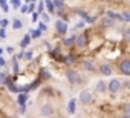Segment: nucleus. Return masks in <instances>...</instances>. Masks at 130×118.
I'll list each match as a JSON object with an SVG mask.
<instances>
[{"label":"nucleus","mask_w":130,"mask_h":118,"mask_svg":"<svg viewBox=\"0 0 130 118\" xmlns=\"http://www.w3.org/2000/svg\"><path fill=\"white\" fill-rule=\"evenodd\" d=\"M66 77H68V81H69L71 84H78V83H81L80 74H78L77 71H74V69H69V71L66 72Z\"/></svg>","instance_id":"obj_1"},{"label":"nucleus","mask_w":130,"mask_h":118,"mask_svg":"<svg viewBox=\"0 0 130 118\" xmlns=\"http://www.w3.org/2000/svg\"><path fill=\"white\" fill-rule=\"evenodd\" d=\"M121 87H122V84H121V81H119V80H116V78L110 80V81H109V84H107V89H109V92H110V94H118V92L121 91Z\"/></svg>","instance_id":"obj_2"},{"label":"nucleus","mask_w":130,"mask_h":118,"mask_svg":"<svg viewBox=\"0 0 130 118\" xmlns=\"http://www.w3.org/2000/svg\"><path fill=\"white\" fill-rule=\"evenodd\" d=\"M80 101L83 103V104H89L90 101H92V94H90V91H87V89H84V91H81L80 92Z\"/></svg>","instance_id":"obj_3"},{"label":"nucleus","mask_w":130,"mask_h":118,"mask_svg":"<svg viewBox=\"0 0 130 118\" xmlns=\"http://www.w3.org/2000/svg\"><path fill=\"white\" fill-rule=\"evenodd\" d=\"M55 29H57L58 34L64 35V34L68 32V23L63 22V20H57V22H55Z\"/></svg>","instance_id":"obj_4"},{"label":"nucleus","mask_w":130,"mask_h":118,"mask_svg":"<svg viewBox=\"0 0 130 118\" xmlns=\"http://www.w3.org/2000/svg\"><path fill=\"white\" fill-rule=\"evenodd\" d=\"M40 113H41V116H52V113H54V106L49 104V103L43 104L41 109H40Z\"/></svg>","instance_id":"obj_5"},{"label":"nucleus","mask_w":130,"mask_h":118,"mask_svg":"<svg viewBox=\"0 0 130 118\" xmlns=\"http://www.w3.org/2000/svg\"><path fill=\"white\" fill-rule=\"evenodd\" d=\"M100 74L104 75V77H109V75L113 74V69L109 63H103V65H100Z\"/></svg>","instance_id":"obj_6"},{"label":"nucleus","mask_w":130,"mask_h":118,"mask_svg":"<svg viewBox=\"0 0 130 118\" xmlns=\"http://www.w3.org/2000/svg\"><path fill=\"white\" fill-rule=\"evenodd\" d=\"M119 72L124 75H130V60H122L119 63Z\"/></svg>","instance_id":"obj_7"},{"label":"nucleus","mask_w":130,"mask_h":118,"mask_svg":"<svg viewBox=\"0 0 130 118\" xmlns=\"http://www.w3.org/2000/svg\"><path fill=\"white\" fill-rule=\"evenodd\" d=\"M52 5H54V11H57L58 14L60 12H63V9H64V0H54L52 2Z\"/></svg>","instance_id":"obj_8"},{"label":"nucleus","mask_w":130,"mask_h":118,"mask_svg":"<svg viewBox=\"0 0 130 118\" xmlns=\"http://www.w3.org/2000/svg\"><path fill=\"white\" fill-rule=\"evenodd\" d=\"M75 43H77V46H80V48L86 46V45H87V35H86V34H80L78 37H75Z\"/></svg>","instance_id":"obj_9"},{"label":"nucleus","mask_w":130,"mask_h":118,"mask_svg":"<svg viewBox=\"0 0 130 118\" xmlns=\"http://www.w3.org/2000/svg\"><path fill=\"white\" fill-rule=\"evenodd\" d=\"M81 65H83V69H84V71H87V72H95V65H93V62L84 60Z\"/></svg>","instance_id":"obj_10"},{"label":"nucleus","mask_w":130,"mask_h":118,"mask_svg":"<svg viewBox=\"0 0 130 118\" xmlns=\"http://www.w3.org/2000/svg\"><path fill=\"white\" fill-rule=\"evenodd\" d=\"M106 89H107L106 81H103V80H101V81H98V83H96V91H98V92H101V94H103V92H106Z\"/></svg>","instance_id":"obj_11"},{"label":"nucleus","mask_w":130,"mask_h":118,"mask_svg":"<svg viewBox=\"0 0 130 118\" xmlns=\"http://www.w3.org/2000/svg\"><path fill=\"white\" fill-rule=\"evenodd\" d=\"M103 23H104V26H106V28H113V25H115V20H113V19H110V17H106Z\"/></svg>","instance_id":"obj_12"},{"label":"nucleus","mask_w":130,"mask_h":118,"mask_svg":"<svg viewBox=\"0 0 130 118\" xmlns=\"http://www.w3.org/2000/svg\"><path fill=\"white\" fill-rule=\"evenodd\" d=\"M12 28H14L15 31H19V29H22V28H23V23H22V20H19V19H15V20L12 22Z\"/></svg>","instance_id":"obj_13"},{"label":"nucleus","mask_w":130,"mask_h":118,"mask_svg":"<svg viewBox=\"0 0 130 118\" xmlns=\"http://www.w3.org/2000/svg\"><path fill=\"white\" fill-rule=\"evenodd\" d=\"M122 38H124L125 41L130 40V29H128V28H124V29H122Z\"/></svg>","instance_id":"obj_14"},{"label":"nucleus","mask_w":130,"mask_h":118,"mask_svg":"<svg viewBox=\"0 0 130 118\" xmlns=\"http://www.w3.org/2000/svg\"><path fill=\"white\" fill-rule=\"evenodd\" d=\"M29 41H31V35H25L23 40H22V43H20V46H22V48H26V46L29 45Z\"/></svg>","instance_id":"obj_15"},{"label":"nucleus","mask_w":130,"mask_h":118,"mask_svg":"<svg viewBox=\"0 0 130 118\" xmlns=\"http://www.w3.org/2000/svg\"><path fill=\"white\" fill-rule=\"evenodd\" d=\"M75 43V37L74 35H71V37H68V38H64V45L66 46H72Z\"/></svg>","instance_id":"obj_16"},{"label":"nucleus","mask_w":130,"mask_h":118,"mask_svg":"<svg viewBox=\"0 0 130 118\" xmlns=\"http://www.w3.org/2000/svg\"><path fill=\"white\" fill-rule=\"evenodd\" d=\"M106 14H107V17H110V19H113V20H121V16H119V14H115V12H112V11H107Z\"/></svg>","instance_id":"obj_17"},{"label":"nucleus","mask_w":130,"mask_h":118,"mask_svg":"<svg viewBox=\"0 0 130 118\" xmlns=\"http://www.w3.org/2000/svg\"><path fill=\"white\" fill-rule=\"evenodd\" d=\"M8 81H9L8 75H6V74H2V72H0V84H6Z\"/></svg>","instance_id":"obj_18"},{"label":"nucleus","mask_w":130,"mask_h":118,"mask_svg":"<svg viewBox=\"0 0 130 118\" xmlns=\"http://www.w3.org/2000/svg\"><path fill=\"white\" fill-rule=\"evenodd\" d=\"M68 109H69V113H74V112H75V100H71V101H69Z\"/></svg>","instance_id":"obj_19"},{"label":"nucleus","mask_w":130,"mask_h":118,"mask_svg":"<svg viewBox=\"0 0 130 118\" xmlns=\"http://www.w3.org/2000/svg\"><path fill=\"white\" fill-rule=\"evenodd\" d=\"M26 98H28V97H26L25 94L19 95V104H20V106H25V103H26Z\"/></svg>","instance_id":"obj_20"},{"label":"nucleus","mask_w":130,"mask_h":118,"mask_svg":"<svg viewBox=\"0 0 130 118\" xmlns=\"http://www.w3.org/2000/svg\"><path fill=\"white\" fill-rule=\"evenodd\" d=\"M121 20H124V22H130V14L125 11V12H122V16H121Z\"/></svg>","instance_id":"obj_21"},{"label":"nucleus","mask_w":130,"mask_h":118,"mask_svg":"<svg viewBox=\"0 0 130 118\" xmlns=\"http://www.w3.org/2000/svg\"><path fill=\"white\" fill-rule=\"evenodd\" d=\"M11 3H12V6H14V8H20V6H22V3H20V0H12Z\"/></svg>","instance_id":"obj_22"},{"label":"nucleus","mask_w":130,"mask_h":118,"mask_svg":"<svg viewBox=\"0 0 130 118\" xmlns=\"http://www.w3.org/2000/svg\"><path fill=\"white\" fill-rule=\"evenodd\" d=\"M46 5H47V9L52 12V11H54V5H52V2H51V0H46Z\"/></svg>","instance_id":"obj_23"},{"label":"nucleus","mask_w":130,"mask_h":118,"mask_svg":"<svg viewBox=\"0 0 130 118\" xmlns=\"http://www.w3.org/2000/svg\"><path fill=\"white\" fill-rule=\"evenodd\" d=\"M66 63H68V65H72V63H74V57H72V55L66 57Z\"/></svg>","instance_id":"obj_24"},{"label":"nucleus","mask_w":130,"mask_h":118,"mask_svg":"<svg viewBox=\"0 0 130 118\" xmlns=\"http://www.w3.org/2000/svg\"><path fill=\"white\" fill-rule=\"evenodd\" d=\"M12 65H14V72L17 74V72H19V63H17V60H14V62H12Z\"/></svg>","instance_id":"obj_25"},{"label":"nucleus","mask_w":130,"mask_h":118,"mask_svg":"<svg viewBox=\"0 0 130 118\" xmlns=\"http://www.w3.org/2000/svg\"><path fill=\"white\" fill-rule=\"evenodd\" d=\"M38 29H40V31H46V29H47V28H46V23H40V25H38Z\"/></svg>","instance_id":"obj_26"},{"label":"nucleus","mask_w":130,"mask_h":118,"mask_svg":"<svg viewBox=\"0 0 130 118\" xmlns=\"http://www.w3.org/2000/svg\"><path fill=\"white\" fill-rule=\"evenodd\" d=\"M31 34H32V37H34V38L40 37V31H31Z\"/></svg>","instance_id":"obj_27"},{"label":"nucleus","mask_w":130,"mask_h":118,"mask_svg":"<svg viewBox=\"0 0 130 118\" xmlns=\"http://www.w3.org/2000/svg\"><path fill=\"white\" fill-rule=\"evenodd\" d=\"M0 26L5 29V26H8V20H2V22H0Z\"/></svg>","instance_id":"obj_28"},{"label":"nucleus","mask_w":130,"mask_h":118,"mask_svg":"<svg viewBox=\"0 0 130 118\" xmlns=\"http://www.w3.org/2000/svg\"><path fill=\"white\" fill-rule=\"evenodd\" d=\"M32 55H34V54H32V51H29L28 54H25V57L28 58V60H31V58H32Z\"/></svg>","instance_id":"obj_29"},{"label":"nucleus","mask_w":130,"mask_h":118,"mask_svg":"<svg viewBox=\"0 0 130 118\" xmlns=\"http://www.w3.org/2000/svg\"><path fill=\"white\" fill-rule=\"evenodd\" d=\"M34 9H35V5H34V3H31V5L28 6V11H29V12H32Z\"/></svg>","instance_id":"obj_30"},{"label":"nucleus","mask_w":130,"mask_h":118,"mask_svg":"<svg viewBox=\"0 0 130 118\" xmlns=\"http://www.w3.org/2000/svg\"><path fill=\"white\" fill-rule=\"evenodd\" d=\"M43 20H44V23H47L49 22V16L47 14H43Z\"/></svg>","instance_id":"obj_31"},{"label":"nucleus","mask_w":130,"mask_h":118,"mask_svg":"<svg viewBox=\"0 0 130 118\" xmlns=\"http://www.w3.org/2000/svg\"><path fill=\"white\" fill-rule=\"evenodd\" d=\"M83 26H84V22H80V23H77V26H75V28H78V29H81Z\"/></svg>","instance_id":"obj_32"},{"label":"nucleus","mask_w":130,"mask_h":118,"mask_svg":"<svg viewBox=\"0 0 130 118\" xmlns=\"http://www.w3.org/2000/svg\"><path fill=\"white\" fill-rule=\"evenodd\" d=\"M22 12H25V14L28 12V6H26V5H23V6H22Z\"/></svg>","instance_id":"obj_33"},{"label":"nucleus","mask_w":130,"mask_h":118,"mask_svg":"<svg viewBox=\"0 0 130 118\" xmlns=\"http://www.w3.org/2000/svg\"><path fill=\"white\" fill-rule=\"evenodd\" d=\"M6 34H5V29L3 28H0V37H5Z\"/></svg>","instance_id":"obj_34"},{"label":"nucleus","mask_w":130,"mask_h":118,"mask_svg":"<svg viewBox=\"0 0 130 118\" xmlns=\"http://www.w3.org/2000/svg\"><path fill=\"white\" fill-rule=\"evenodd\" d=\"M37 17H38V14H37V12H34V14H32V22H35V20H37Z\"/></svg>","instance_id":"obj_35"},{"label":"nucleus","mask_w":130,"mask_h":118,"mask_svg":"<svg viewBox=\"0 0 130 118\" xmlns=\"http://www.w3.org/2000/svg\"><path fill=\"white\" fill-rule=\"evenodd\" d=\"M121 118H130V113H128V112H127V113H125V112H124V115H122V116H121Z\"/></svg>","instance_id":"obj_36"},{"label":"nucleus","mask_w":130,"mask_h":118,"mask_svg":"<svg viewBox=\"0 0 130 118\" xmlns=\"http://www.w3.org/2000/svg\"><path fill=\"white\" fill-rule=\"evenodd\" d=\"M3 65H5V60H3V58H2V57H0V68H2Z\"/></svg>","instance_id":"obj_37"},{"label":"nucleus","mask_w":130,"mask_h":118,"mask_svg":"<svg viewBox=\"0 0 130 118\" xmlns=\"http://www.w3.org/2000/svg\"><path fill=\"white\" fill-rule=\"evenodd\" d=\"M41 74H43V75H44V78H49V74H47V72H46V71H43V72H41Z\"/></svg>","instance_id":"obj_38"},{"label":"nucleus","mask_w":130,"mask_h":118,"mask_svg":"<svg viewBox=\"0 0 130 118\" xmlns=\"http://www.w3.org/2000/svg\"><path fill=\"white\" fill-rule=\"evenodd\" d=\"M2 52H3V49H2V48H0V55H2Z\"/></svg>","instance_id":"obj_39"},{"label":"nucleus","mask_w":130,"mask_h":118,"mask_svg":"<svg viewBox=\"0 0 130 118\" xmlns=\"http://www.w3.org/2000/svg\"><path fill=\"white\" fill-rule=\"evenodd\" d=\"M28 2H32V3H34V2H35V0H28Z\"/></svg>","instance_id":"obj_40"},{"label":"nucleus","mask_w":130,"mask_h":118,"mask_svg":"<svg viewBox=\"0 0 130 118\" xmlns=\"http://www.w3.org/2000/svg\"><path fill=\"white\" fill-rule=\"evenodd\" d=\"M78 118H84V116H78Z\"/></svg>","instance_id":"obj_41"},{"label":"nucleus","mask_w":130,"mask_h":118,"mask_svg":"<svg viewBox=\"0 0 130 118\" xmlns=\"http://www.w3.org/2000/svg\"><path fill=\"white\" fill-rule=\"evenodd\" d=\"M51 118H57V116H51Z\"/></svg>","instance_id":"obj_42"},{"label":"nucleus","mask_w":130,"mask_h":118,"mask_svg":"<svg viewBox=\"0 0 130 118\" xmlns=\"http://www.w3.org/2000/svg\"><path fill=\"white\" fill-rule=\"evenodd\" d=\"M12 118H15V116H12Z\"/></svg>","instance_id":"obj_43"}]
</instances>
